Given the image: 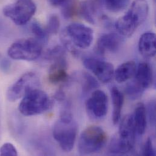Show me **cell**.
Instances as JSON below:
<instances>
[{"label":"cell","instance_id":"obj_1","mask_svg":"<svg viewBox=\"0 0 156 156\" xmlns=\"http://www.w3.org/2000/svg\"><path fill=\"white\" fill-rule=\"evenodd\" d=\"M149 12L146 0H135L128 12L115 23L119 34L125 37H130L137 29L146 20Z\"/></svg>","mask_w":156,"mask_h":156},{"label":"cell","instance_id":"obj_7","mask_svg":"<svg viewBox=\"0 0 156 156\" xmlns=\"http://www.w3.org/2000/svg\"><path fill=\"white\" fill-rule=\"evenodd\" d=\"M42 50V46L38 40L23 38L13 43L9 47L7 54L13 60L31 62L40 57Z\"/></svg>","mask_w":156,"mask_h":156},{"label":"cell","instance_id":"obj_27","mask_svg":"<svg viewBox=\"0 0 156 156\" xmlns=\"http://www.w3.org/2000/svg\"><path fill=\"white\" fill-rule=\"evenodd\" d=\"M144 156H154L156 155V151L153 144L152 140L150 137H148L145 142L143 148Z\"/></svg>","mask_w":156,"mask_h":156},{"label":"cell","instance_id":"obj_22","mask_svg":"<svg viewBox=\"0 0 156 156\" xmlns=\"http://www.w3.org/2000/svg\"><path fill=\"white\" fill-rule=\"evenodd\" d=\"M106 8L111 12H119L124 10L129 3V0H104Z\"/></svg>","mask_w":156,"mask_h":156},{"label":"cell","instance_id":"obj_24","mask_svg":"<svg viewBox=\"0 0 156 156\" xmlns=\"http://www.w3.org/2000/svg\"><path fill=\"white\" fill-rule=\"evenodd\" d=\"M31 30L37 40H46L48 37V33L46 29H44L38 23L35 21L32 24Z\"/></svg>","mask_w":156,"mask_h":156},{"label":"cell","instance_id":"obj_16","mask_svg":"<svg viewBox=\"0 0 156 156\" xmlns=\"http://www.w3.org/2000/svg\"><path fill=\"white\" fill-rule=\"evenodd\" d=\"M137 65L135 62L128 61L118 66L114 71V76L118 83H123L134 77Z\"/></svg>","mask_w":156,"mask_h":156},{"label":"cell","instance_id":"obj_2","mask_svg":"<svg viewBox=\"0 0 156 156\" xmlns=\"http://www.w3.org/2000/svg\"><path fill=\"white\" fill-rule=\"evenodd\" d=\"M93 38V30L80 23L69 24L60 34V39L63 46L74 55H78V48H88L91 45Z\"/></svg>","mask_w":156,"mask_h":156},{"label":"cell","instance_id":"obj_18","mask_svg":"<svg viewBox=\"0 0 156 156\" xmlns=\"http://www.w3.org/2000/svg\"><path fill=\"white\" fill-rule=\"evenodd\" d=\"M111 95L113 104L112 122L114 125H117L121 118V113L124 103V95L116 87H113L111 89Z\"/></svg>","mask_w":156,"mask_h":156},{"label":"cell","instance_id":"obj_4","mask_svg":"<svg viewBox=\"0 0 156 156\" xmlns=\"http://www.w3.org/2000/svg\"><path fill=\"white\" fill-rule=\"evenodd\" d=\"M136 129L133 114L126 115L122 120L119 133L111 140L109 150L115 154H126L133 150L136 142Z\"/></svg>","mask_w":156,"mask_h":156},{"label":"cell","instance_id":"obj_6","mask_svg":"<svg viewBox=\"0 0 156 156\" xmlns=\"http://www.w3.org/2000/svg\"><path fill=\"white\" fill-rule=\"evenodd\" d=\"M107 135L97 126L87 127L81 133L78 139V152L81 155L92 154L99 151L106 144Z\"/></svg>","mask_w":156,"mask_h":156},{"label":"cell","instance_id":"obj_28","mask_svg":"<svg viewBox=\"0 0 156 156\" xmlns=\"http://www.w3.org/2000/svg\"><path fill=\"white\" fill-rule=\"evenodd\" d=\"M74 6V4L73 2L69 3L63 10V15L66 18H69L73 17L76 14V10Z\"/></svg>","mask_w":156,"mask_h":156},{"label":"cell","instance_id":"obj_19","mask_svg":"<svg viewBox=\"0 0 156 156\" xmlns=\"http://www.w3.org/2000/svg\"><path fill=\"white\" fill-rule=\"evenodd\" d=\"M79 12L82 17L87 22L94 24L97 12V5L94 1L86 0L80 4Z\"/></svg>","mask_w":156,"mask_h":156},{"label":"cell","instance_id":"obj_10","mask_svg":"<svg viewBox=\"0 0 156 156\" xmlns=\"http://www.w3.org/2000/svg\"><path fill=\"white\" fill-rule=\"evenodd\" d=\"M83 63L103 83H109L114 77V68L109 62L95 57H86L83 59Z\"/></svg>","mask_w":156,"mask_h":156},{"label":"cell","instance_id":"obj_13","mask_svg":"<svg viewBox=\"0 0 156 156\" xmlns=\"http://www.w3.org/2000/svg\"><path fill=\"white\" fill-rule=\"evenodd\" d=\"M67 68L66 58L54 61L49 70V81L54 84L66 82L69 78L67 73Z\"/></svg>","mask_w":156,"mask_h":156},{"label":"cell","instance_id":"obj_11","mask_svg":"<svg viewBox=\"0 0 156 156\" xmlns=\"http://www.w3.org/2000/svg\"><path fill=\"white\" fill-rule=\"evenodd\" d=\"M86 107L91 116L97 119L104 117L108 112V108L106 94L100 89L94 90L86 102Z\"/></svg>","mask_w":156,"mask_h":156},{"label":"cell","instance_id":"obj_14","mask_svg":"<svg viewBox=\"0 0 156 156\" xmlns=\"http://www.w3.org/2000/svg\"><path fill=\"white\" fill-rule=\"evenodd\" d=\"M156 35L153 32L144 33L139 41V51L145 58H151L155 56L156 52Z\"/></svg>","mask_w":156,"mask_h":156},{"label":"cell","instance_id":"obj_23","mask_svg":"<svg viewBox=\"0 0 156 156\" xmlns=\"http://www.w3.org/2000/svg\"><path fill=\"white\" fill-rule=\"evenodd\" d=\"M46 58L52 61H55L65 57V49L60 46H57L49 50L46 55Z\"/></svg>","mask_w":156,"mask_h":156},{"label":"cell","instance_id":"obj_3","mask_svg":"<svg viewBox=\"0 0 156 156\" xmlns=\"http://www.w3.org/2000/svg\"><path fill=\"white\" fill-rule=\"evenodd\" d=\"M78 131V126L69 108H65L60 119L54 126L53 136L63 151L68 153L74 148Z\"/></svg>","mask_w":156,"mask_h":156},{"label":"cell","instance_id":"obj_15","mask_svg":"<svg viewBox=\"0 0 156 156\" xmlns=\"http://www.w3.org/2000/svg\"><path fill=\"white\" fill-rule=\"evenodd\" d=\"M134 80L145 90L151 86L153 81V73L149 63L142 62L137 66Z\"/></svg>","mask_w":156,"mask_h":156},{"label":"cell","instance_id":"obj_26","mask_svg":"<svg viewBox=\"0 0 156 156\" xmlns=\"http://www.w3.org/2000/svg\"><path fill=\"white\" fill-rule=\"evenodd\" d=\"M18 153L14 145L10 143H5L0 148V156H17Z\"/></svg>","mask_w":156,"mask_h":156},{"label":"cell","instance_id":"obj_21","mask_svg":"<svg viewBox=\"0 0 156 156\" xmlns=\"http://www.w3.org/2000/svg\"><path fill=\"white\" fill-rule=\"evenodd\" d=\"M82 88L84 92H89L99 87V83L91 75L87 73L81 74Z\"/></svg>","mask_w":156,"mask_h":156},{"label":"cell","instance_id":"obj_5","mask_svg":"<svg viewBox=\"0 0 156 156\" xmlns=\"http://www.w3.org/2000/svg\"><path fill=\"white\" fill-rule=\"evenodd\" d=\"M51 100L43 90L35 88L28 92L22 98L18 109L25 116L37 115L48 111L51 106Z\"/></svg>","mask_w":156,"mask_h":156},{"label":"cell","instance_id":"obj_8","mask_svg":"<svg viewBox=\"0 0 156 156\" xmlns=\"http://www.w3.org/2000/svg\"><path fill=\"white\" fill-rule=\"evenodd\" d=\"M37 10L32 0H18L3 9L4 15L19 26L26 24L32 18Z\"/></svg>","mask_w":156,"mask_h":156},{"label":"cell","instance_id":"obj_12","mask_svg":"<svg viewBox=\"0 0 156 156\" xmlns=\"http://www.w3.org/2000/svg\"><path fill=\"white\" fill-rule=\"evenodd\" d=\"M122 40L120 35L115 33L101 35L97 42V51L100 54L106 52H116L120 48Z\"/></svg>","mask_w":156,"mask_h":156},{"label":"cell","instance_id":"obj_25","mask_svg":"<svg viewBox=\"0 0 156 156\" xmlns=\"http://www.w3.org/2000/svg\"><path fill=\"white\" fill-rule=\"evenodd\" d=\"M60 23L59 18L56 15H52L50 16L48 25L46 27V30L48 34H57L58 32L60 29Z\"/></svg>","mask_w":156,"mask_h":156},{"label":"cell","instance_id":"obj_30","mask_svg":"<svg viewBox=\"0 0 156 156\" xmlns=\"http://www.w3.org/2000/svg\"><path fill=\"white\" fill-rule=\"evenodd\" d=\"M68 0H49L51 4L55 6H58L65 4Z\"/></svg>","mask_w":156,"mask_h":156},{"label":"cell","instance_id":"obj_20","mask_svg":"<svg viewBox=\"0 0 156 156\" xmlns=\"http://www.w3.org/2000/svg\"><path fill=\"white\" fill-rule=\"evenodd\" d=\"M145 89H144L140 86H139L134 80H133L129 82L126 86L125 92L128 97L131 100H136L140 97Z\"/></svg>","mask_w":156,"mask_h":156},{"label":"cell","instance_id":"obj_17","mask_svg":"<svg viewBox=\"0 0 156 156\" xmlns=\"http://www.w3.org/2000/svg\"><path fill=\"white\" fill-rule=\"evenodd\" d=\"M133 117L136 133L139 135H143L145 133L147 125V110L143 103H140L137 105Z\"/></svg>","mask_w":156,"mask_h":156},{"label":"cell","instance_id":"obj_9","mask_svg":"<svg viewBox=\"0 0 156 156\" xmlns=\"http://www.w3.org/2000/svg\"><path fill=\"white\" fill-rule=\"evenodd\" d=\"M40 81L34 73H27L21 76L7 91V98L10 101H15L23 98L30 90L38 88Z\"/></svg>","mask_w":156,"mask_h":156},{"label":"cell","instance_id":"obj_29","mask_svg":"<svg viewBox=\"0 0 156 156\" xmlns=\"http://www.w3.org/2000/svg\"><path fill=\"white\" fill-rule=\"evenodd\" d=\"M156 105L154 101L150 102L149 105V113L150 120L152 122L155 123V111H156Z\"/></svg>","mask_w":156,"mask_h":156}]
</instances>
